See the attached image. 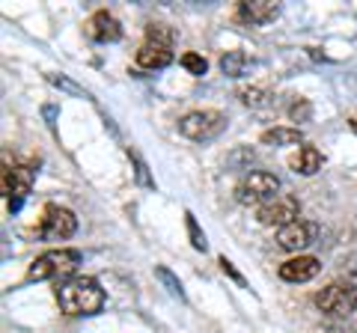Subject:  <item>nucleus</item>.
<instances>
[{
  "label": "nucleus",
  "mask_w": 357,
  "mask_h": 333,
  "mask_svg": "<svg viewBox=\"0 0 357 333\" xmlns=\"http://www.w3.org/2000/svg\"><path fill=\"white\" fill-rule=\"evenodd\" d=\"M289 119L292 122H310L312 119V104L307 98H298V102L289 104Z\"/></svg>",
  "instance_id": "nucleus-21"
},
{
  "label": "nucleus",
  "mask_w": 357,
  "mask_h": 333,
  "mask_svg": "<svg viewBox=\"0 0 357 333\" xmlns=\"http://www.w3.org/2000/svg\"><path fill=\"white\" fill-rule=\"evenodd\" d=\"M77 265H81V253L77 250H69V247L48 250V253H42L39 259H33L27 280H66V277L72 280Z\"/></svg>",
  "instance_id": "nucleus-2"
},
{
  "label": "nucleus",
  "mask_w": 357,
  "mask_h": 333,
  "mask_svg": "<svg viewBox=\"0 0 357 333\" xmlns=\"http://www.w3.org/2000/svg\"><path fill=\"white\" fill-rule=\"evenodd\" d=\"M238 98H241V104H248V107H265L268 104V93L262 86H244V90H238Z\"/></svg>",
  "instance_id": "nucleus-17"
},
{
  "label": "nucleus",
  "mask_w": 357,
  "mask_h": 333,
  "mask_svg": "<svg viewBox=\"0 0 357 333\" xmlns=\"http://www.w3.org/2000/svg\"><path fill=\"white\" fill-rule=\"evenodd\" d=\"M158 277H161V280L167 283V288H170L173 295H178V297H182V283H178V280H176V277H173L170 271H167V268H158Z\"/></svg>",
  "instance_id": "nucleus-23"
},
{
  "label": "nucleus",
  "mask_w": 357,
  "mask_h": 333,
  "mask_svg": "<svg viewBox=\"0 0 357 333\" xmlns=\"http://www.w3.org/2000/svg\"><path fill=\"white\" fill-rule=\"evenodd\" d=\"M218 265H220V271L227 274V277H232V280H236L238 286H248V283H244V277H241V274L236 271V265H232V262H229L227 256H220V259H218Z\"/></svg>",
  "instance_id": "nucleus-22"
},
{
  "label": "nucleus",
  "mask_w": 357,
  "mask_h": 333,
  "mask_svg": "<svg viewBox=\"0 0 357 333\" xmlns=\"http://www.w3.org/2000/svg\"><path fill=\"white\" fill-rule=\"evenodd\" d=\"M128 155H131V152H128ZM131 158H134V166H137V182H140V185H146V187H152L155 182L149 179V173H146V164H143V161L137 158V155H131Z\"/></svg>",
  "instance_id": "nucleus-24"
},
{
  "label": "nucleus",
  "mask_w": 357,
  "mask_h": 333,
  "mask_svg": "<svg viewBox=\"0 0 357 333\" xmlns=\"http://www.w3.org/2000/svg\"><path fill=\"white\" fill-rule=\"evenodd\" d=\"M262 143L265 146H298V143H304V134H301V128H271V131H262Z\"/></svg>",
  "instance_id": "nucleus-15"
},
{
  "label": "nucleus",
  "mask_w": 357,
  "mask_h": 333,
  "mask_svg": "<svg viewBox=\"0 0 357 333\" xmlns=\"http://www.w3.org/2000/svg\"><path fill=\"white\" fill-rule=\"evenodd\" d=\"M146 42H158V45H170L176 42V33L167 27V24H149L146 27Z\"/></svg>",
  "instance_id": "nucleus-18"
},
{
  "label": "nucleus",
  "mask_w": 357,
  "mask_h": 333,
  "mask_svg": "<svg viewBox=\"0 0 357 333\" xmlns=\"http://www.w3.org/2000/svg\"><path fill=\"white\" fill-rule=\"evenodd\" d=\"M36 164H18V166H6L3 170V196H6V208L9 215H15L21 203L27 199L36 182Z\"/></svg>",
  "instance_id": "nucleus-6"
},
{
  "label": "nucleus",
  "mask_w": 357,
  "mask_h": 333,
  "mask_svg": "<svg viewBox=\"0 0 357 333\" xmlns=\"http://www.w3.org/2000/svg\"><path fill=\"white\" fill-rule=\"evenodd\" d=\"M248 65H250V57L244 51H227L220 57V72L227 77H241L248 72Z\"/></svg>",
  "instance_id": "nucleus-16"
},
{
  "label": "nucleus",
  "mask_w": 357,
  "mask_h": 333,
  "mask_svg": "<svg viewBox=\"0 0 357 333\" xmlns=\"http://www.w3.org/2000/svg\"><path fill=\"white\" fill-rule=\"evenodd\" d=\"M319 271H321V262L316 256H295V259H286L280 268H277L280 280H286V283H307Z\"/></svg>",
  "instance_id": "nucleus-12"
},
{
  "label": "nucleus",
  "mask_w": 357,
  "mask_h": 333,
  "mask_svg": "<svg viewBox=\"0 0 357 333\" xmlns=\"http://www.w3.org/2000/svg\"><path fill=\"white\" fill-rule=\"evenodd\" d=\"M277 191H280V179H277L274 173L253 170L238 182L236 196L241 206H265V203H271L274 196H280Z\"/></svg>",
  "instance_id": "nucleus-3"
},
{
  "label": "nucleus",
  "mask_w": 357,
  "mask_h": 333,
  "mask_svg": "<svg viewBox=\"0 0 357 333\" xmlns=\"http://www.w3.org/2000/svg\"><path fill=\"white\" fill-rule=\"evenodd\" d=\"M134 60H137L140 69L158 72V69H167V65L173 63V48L170 45H158V42H143Z\"/></svg>",
  "instance_id": "nucleus-13"
},
{
  "label": "nucleus",
  "mask_w": 357,
  "mask_h": 333,
  "mask_svg": "<svg viewBox=\"0 0 357 333\" xmlns=\"http://www.w3.org/2000/svg\"><path fill=\"white\" fill-rule=\"evenodd\" d=\"M75 232H77L75 212H69V208H63V206H54V203L45 206L39 229H36L39 238H45V241H63V238H72Z\"/></svg>",
  "instance_id": "nucleus-7"
},
{
  "label": "nucleus",
  "mask_w": 357,
  "mask_h": 333,
  "mask_svg": "<svg viewBox=\"0 0 357 333\" xmlns=\"http://www.w3.org/2000/svg\"><path fill=\"white\" fill-rule=\"evenodd\" d=\"M84 33L98 45H110V42L122 39V24L107 13V9H98L96 15H89V21L84 24Z\"/></svg>",
  "instance_id": "nucleus-10"
},
{
  "label": "nucleus",
  "mask_w": 357,
  "mask_h": 333,
  "mask_svg": "<svg viewBox=\"0 0 357 333\" xmlns=\"http://www.w3.org/2000/svg\"><path fill=\"white\" fill-rule=\"evenodd\" d=\"M185 226H188V235H191V244L197 250H206L208 244H206V232L199 229V224H197V217L191 215V212H185Z\"/></svg>",
  "instance_id": "nucleus-19"
},
{
  "label": "nucleus",
  "mask_w": 357,
  "mask_h": 333,
  "mask_svg": "<svg viewBox=\"0 0 357 333\" xmlns=\"http://www.w3.org/2000/svg\"><path fill=\"white\" fill-rule=\"evenodd\" d=\"M57 304L66 316H96L105 307V292L93 277H72L57 288Z\"/></svg>",
  "instance_id": "nucleus-1"
},
{
  "label": "nucleus",
  "mask_w": 357,
  "mask_h": 333,
  "mask_svg": "<svg viewBox=\"0 0 357 333\" xmlns=\"http://www.w3.org/2000/svg\"><path fill=\"white\" fill-rule=\"evenodd\" d=\"M316 238H319V224H312V220H295V224L277 229V244L289 253L307 250L310 244H316Z\"/></svg>",
  "instance_id": "nucleus-9"
},
{
  "label": "nucleus",
  "mask_w": 357,
  "mask_h": 333,
  "mask_svg": "<svg viewBox=\"0 0 357 333\" xmlns=\"http://www.w3.org/2000/svg\"><path fill=\"white\" fill-rule=\"evenodd\" d=\"M298 215H301V203L295 196H289V194L274 196L271 203H265V206L256 208V220H259L262 226H277V229L295 224Z\"/></svg>",
  "instance_id": "nucleus-8"
},
{
  "label": "nucleus",
  "mask_w": 357,
  "mask_h": 333,
  "mask_svg": "<svg viewBox=\"0 0 357 333\" xmlns=\"http://www.w3.org/2000/svg\"><path fill=\"white\" fill-rule=\"evenodd\" d=\"M51 84H57V86H63V90H69V93H75V95H81V86H75L72 81H66V77H57V75H51L48 77Z\"/></svg>",
  "instance_id": "nucleus-25"
},
{
  "label": "nucleus",
  "mask_w": 357,
  "mask_h": 333,
  "mask_svg": "<svg viewBox=\"0 0 357 333\" xmlns=\"http://www.w3.org/2000/svg\"><path fill=\"white\" fill-rule=\"evenodd\" d=\"M223 128H227V116L220 110H191L178 119V134L197 143L215 140Z\"/></svg>",
  "instance_id": "nucleus-5"
},
{
  "label": "nucleus",
  "mask_w": 357,
  "mask_h": 333,
  "mask_svg": "<svg viewBox=\"0 0 357 333\" xmlns=\"http://www.w3.org/2000/svg\"><path fill=\"white\" fill-rule=\"evenodd\" d=\"M321 164H325V155H321L316 146H301L295 158L289 161V166L301 176H316L321 170Z\"/></svg>",
  "instance_id": "nucleus-14"
},
{
  "label": "nucleus",
  "mask_w": 357,
  "mask_h": 333,
  "mask_svg": "<svg viewBox=\"0 0 357 333\" xmlns=\"http://www.w3.org/2000/svg\"><path fill=\"white\" fill-rule=\"evenodd\" d=\"M280 15V6L274 0H241L238 9H236V18L241 24H250V27H265Z\"/></svg>",
  "instance_id": "nucleus-11"
},
{
  "label": "nucleus",
  "mask_w": 357,
  "mask_h": 333,
  "mask_svg": "<svg viewBox=\"0 0 357 333\" xmlns=\"http://www.w3.org/2000/svg\"><path fill=\"white\" fill-rule=\"evenodd\" d=\"M316 307L331 318H349L357 309V286L337 280L316 295Z\"/></svg>",
  "instance_id": "nucleus-4"
},
{
  "label": "nucleus",
  "mask_w": 357,
  "mask_h": 333,
  "mask_svg": "<svg viewBox=\"0 0 357 333\" xmlns=\"http://www.w3.org/2000/svg\"><path fill=\"white\" fill-rule=\"evenodd\" d=\"M182 65L188 69V75H194V77H203L208 72V63H206V57H199V54H182Z\"/></svg>",
  "instance_id": "nucleus-20"
}]
</instances>
